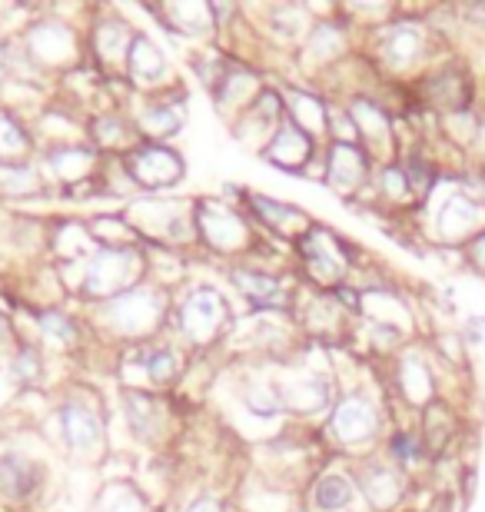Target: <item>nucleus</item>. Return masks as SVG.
<instances>
[{"label": "nucleus", "instance_id": "f257e3e1", "mask_svg": "<svg viewBox=\"0 0 485 512\" xmlns=\"http://www.w3.org/2000/svg\"><path fill=\"white\" fill-rule=\"evenodd\" d=\"M376 60L389 74H412L432 60V30L416 17H396L376 27Z\"/></svg>", "mask_w": 485, "mask_h": 512}, {"label": "nucleus", "instance_id": "a878e982", "mask_svg": "<svg viewBox=\"0 0 485 512\" xmlns=\"http://www.w3.org/2000/svg\"><path fill=\"white\" fill-rule=\"evenodd\" d=\"M137 363L143 376H150L153 386H170L177 383L180 376V356L170 350V346H147V350H137Z\"/></svg>", "mask_w": 485, "mask_h": 512}, {"label": "nucleus", "instance_id": "ddd939ff", "mask_svg": "<svg viewBox=\"0 0 485 512\" xmlns=\"http://www.w3.org/2000/svg\"><path fill=\"white\" fill-rule=\"evenodd\" d=\"M373 157L359 147V143H333L329 147V163H326V180L329 187L339 193H359L373 177Z\"/></svg>", "mask_w": 485, "mask_h": 512}, {"label": "nucleus", "instance_id": "393cba45", "mask_svg": "<svg viewBox=\"0 0 485 512\" xmlns=\"http://www.w3.org/2000/svg\"><path fill=\"white\" fill-rule=\"evenodd\" d=\"M376 193L386 203H392V207H419V200H416V193H412L409 177L399 160L376 167Z\"/></svg>", "mask_w": 485, "mask_h": 512}, {"label": "nucleus", "instance_id": "58836bf2", "mask_svg": "<svg viewBox=\"0 0 485 512\" xmlns=\"http://www.w3.org/2000/svg\"><path fill=\"white\" fill-rule=\"evenodd\" d=\"M472 157H476L479 170H485V110L479 114V137H476V147H472Z\"/></svg>", "mask_w": 485, "mask_h": 512}, {"label": "nucleus", "instance_id": "b1692460", "mask_svg": "<svg viewBox=\"0 0 485 512\" xmlns=\"http://www.w3.org/2000/svg\"><path fill=\"white\" fill-rule=\"evenodd\" d=\"M47 167H50V173H54L57 180L74 183V180L90 177V173L97 170V160H94V153H90V150H80V147H57V150H50V153H47Z\"/></svg>", "mask_w": 485, "mask_h": 512}, {"label": "nucleus", "instance_id": "412c9836", "mask_svg": "<svg viewBox=\"0 0 485 512\" xmlns=\"http://www.w3.org/2000/svg\"><path fill=\"white\" fill-rule=\"evenodd\" d=\"M250 203H253V210L260 213V220L266 223V227L276 230V233H283V237L299 240V237H306V233L313 230L303 210H293V207H286V203L256 197V193H250Z\"/></svg>", "mask_w": 485, "mask_h": 512}, {"label": "nucleus", "instance_id": "aec40b11", "mask_svg": "<svg viewBox=\"0 0 485 512\" xmlns=\"http://www.w3.org/2000/svg\"><path fill=\"white\" fill-rule=\"evenodd\" d=\"M309 499L316 512H346L356 499V479L346 473H323L316 476Z\"/></svg>", "mask_w": 485, "mask_h": 512}, {"label": "nucleus", "instance_id": "f8f14e48", "mask_svg": "<svg viewBox=\"0 0 485 512\" xmlns=\"http://www.w3.org/2000/svg\"><path fill=\"white\" fill-rule=\"evenodd\" d=\"M127 173L137 187H170L183 177V163L173 150L160 147V143H150V147H137L130 150L127 157Z\"/></svg>", "mask_w": 485, "mask_h": 512}, {"label": "nucleus", "instance_id": "c85d7f7f", "mask_svg": "<svg viewBox=\"0 0 485 512\" xmlns=\"http://www.w3.org/2000/svg\"><path fill=\"white\" fill-rule=\"evenodd\" d=\"M127 423H130V433H137L140 439H150L153 433L160 429V399H153L147 393H127Z\"/></svg>", "mask_w": 485, "mask_h": 512}, {"label": "nucleus", "instance_id": "4be33fe9", "mask_svg": "<svg viewBox=\"0 0 485 512\" xmlns=\"http://www.w3.org/2000/svg\"><path fill=\"white\" fill-rule=\"evenodd\" d=\"M233 283L250 296L253 303L260 306H270V310H280L286 306V290H283V280L266 270H236L233 273Z\"/></svg>", "mask_w": 485, "mask_h": 512}, {"label": "nucleus", "instance_id": "2f4dec72", "mask_svg": "<svg viewBox=\"0 0 485 512\" xmlns=\"http://www.w3.org/2000/svg\"><path fill=\"white\" fill-rule=\"evenodd\" d=\"M137 127L147 133L150 140H163V137H170V133L180 130V114H177V107L157 104V107L143 110V114L137 117Z\"/></svg>", "mask_w": 485, "mask_h": 512}, {"label": "nucleus", "instance_id": "5701e85b", "mask_svg": "<svg viewBox=\"0 0 485 512\" xmlns=\"http://www.w3.org/2000/svg\"><path fill=\"white\" fill-rule=\"evenodd\" d=\"M346 50V24H333V20H323L309 30L306 40V57L319 60V64H333V60L343 57Z\"/></svg>", "mask_w": 485, "mask_h": 512}, {"label": "nucleus", "instance_id": "4468645a", "mask_svg": "<svg viewBox=\"0 0 485 512\" xmlns=\"http://www.w3.org/2000/svg\"><path fill=\"white\" fill-rule=\"evenodd\" d=\"M456 433H459L456 409H452L442 396L419 413V436H422V443H426V453H429L432 463L449 453Z\"/></svg>", "mask_w": 485, "mask_h": 512}, {"label": "nucleus", "instance_id": "39448f33", "mask_svg": "<svg viewBox=\"0 0 485 512\" xmlns=\"http://www.w3.org/2000/svg\"><path fill=\"white\" fill-rule=\"evenodd\" d=\"M383 433V413H379L376 399L366 393H346L336 399L333 413H329V436L346 449H363L376 443Z\"/></svg>", "mask_w": 485, "mask_h": 512}, {"label": "nucleus", "instance_id": "f704fd0d", "mask_svg": "<svg viewBox=\"0 0 485 512\" xmlns=\"http://www.w3.org/2000/svg\"><path fill=\"white\" fill-rule=\"evenodd\" d=\"M14 376H17V380H37V376H40V353L34 350V346H24V350L17 353Z\"/></svg>", "mask_w": 485, "mask_h": 512}, {"label": "nucleus", "instance_id": "72a5a7b5", "mask_svg": "<svg viewBox=\"0 0 485 512\" xmlns=\"http://www.w3.org/2000/svg\"><path fill=\"white\" fill-rule=\"evenodd\" d=\"M94 133L103 147H133V130L127 120H120L117 114L100 117L94 124Z\"/></svg>", "mask_w": 485, "mask_h": 512}, {"label": "nucleus", "instance_id": "f3484780", "mask_svg": "<svg viewBox=\"0 0 485 512\" xmlns=\"http://www.w3.org/2000/svg\"><path fill=\"white\" fill-rule=\"evenodd\" d=\"M60 429H64V439L70 443V449H77V453L94 449L103 436V423H100L97 409H90L87 403H67L60 409Z\"/></svg>", "mask_w": 485, "mask_h": 512}, {"label": "nucleus", "instance_id": "bb28decb", "mask_svg": "<svg viewBox=\"0 0 485 512\" xmlns=\"http://www.w3.org/2000/svg\"><path fill=\"white\" fill-rule=\"evenodd\" d=\"M127 70H130L133 80L150 84V80H157L163 70H167V60H163V54L150 44L147 37L137 34V37H133L130 50H127Z\"/></svg>", "mask_w": 485, "mask_h": 512}, {"label": "nucleus", "instance_id": "6e6552de", "mask_svg": "<svg viewBox=\"0 0 485 512\" xmlns=\"http://www.w3.org/2000/svg\"><path fill=\"white\" fill-rule=\"evenodd\" d=\"M163 310H167V300L157 290H127L103 303L110 330L123 336H150L163 320Z\"/></svg>", "mask_w": 485, "mask_h": 512}, {"label": "nucleus", "instance_id": "a211bd4d", "mask_svg": "<svg viewBox=\"0 0 485 512\" xmlns=\"http://www.w3.org/2000/svg\"><path fill=\"white\" fill-rule=\"evenodd\" d=\"M386 459L392 466H399L406 476L419 473V469H426L432 463L429 453H426V443H422V436H419V429H412V426L392 429L389 439H386Z\"/></svg>", "mask_w": 485, "mask_h": 512}, {"label": "nucleus", "instance_id": "2eb2a0df", "mask_svg": "<svg viewBox=\"0 0 485 512\" xmlns=\"http://www.w3.org/2000/svg\"><path fill=\"white\" fill-rule=\"evenodd\" d=\"M263 157H270L273 167L283 170H303L313 160V137L299 130L293 120H283L280 130L273 133V140L263 147Z\"/></svg>", "mask_w": 485, "mask_h": 512}, {"label": "nucleus", "instance_id": "e433bc0d", "mask_svg": "<svg viewBox=\"0 0 485 512\" xmlns=\"http://www.w3.org/2000/svg\"><path fill=\"white\" fill-rule=\"evenodd\" d=\"M462 340H466V346H479L485 343V316H472V320H466V326H462Z\"/></svg>", "mask_w": 485, "mask_h": 512}, {"label": "nucleus", "instance_id": "9d476101", "mask_svg": "<svg viewBox=\"0 0 485 512\" xmlns=\"http://www.w3.org/2000/svg\"><path fill=\"white\" fill-rule=\"evenodd\" d=\"M396 393L399 399L406 403L409 409H426L429 403L439 399V380H436V370H432L429 356L419 350V346H406L396 360Z\"/></svg>", "mask_w": 485, "mask_h": 512}, {"label": "nucleus", "instance_id": "a19ab883", "mask_svg": "<svg viewBox=\"0 0 485 512\" xmlns=\"http://www.w3.org/2000/svg\"><path fill=\"white\" fill-rule=\"evenodd\" d=\"M0 70H4V50H0Z\"/></svg>", "mask_w": 485, "mask_h": 512}, {"label": "nucleus", "instance_id": "0eeeda50", "mask_svg": "<svg viewBox=\"0 0 485 512\" xmlns=\"http://www.w3.org/2000/svg\"><path fill=\"white\" fill-rule=\"evenodd\" d=\"M356 489L373 512H399L409 499V476L386 456H369L356 466Z\"/></svg>", "mask_w": 485, "mask_h": 512}, {"label": "nucleus", "instance_id": "7c9ffc66", "mask_svg": "<svg viewBox=\"0 0 485 512\" xmlns=\"http://www.w3.org/2000/svg\"><path fill=\"white\" fill-rule=\"evenodd\" d=\"M40 190V173L30 163H0V197Z\"/></svg>", "mask_w": 485, "mask_h": 512}, {"label": "nucleus", "instance_id": "7ed1b4c3", "mask_svg": "<svg viewBox=\"0 0 485 512\" xmlns=\"http://www.w3.org/2000/svg\"><path fill=\"white\" fill-rule=\"evenodd\" d=\"M485 230V200L476 197L459 177V190H452L446 200L439 203L436 217H432V237L442 247L462 250L469 240H476Z\"/></svg>", "mask_w": 485, "mask_h": 512}, {"label": "nucleus", "instance_id": "ea45409f", "mask_svg": "<svg viewBox=\"0 0 485 512\" xmlns=\"http://www.w3.org/2000/svg\"><path fill=\"white\" fill-rule=\"evenodd\" d=\"M436 512H462V503H456L452 496H442V499H439V506H436Z\"/></svg>", "mask_w": 485, "mask_h": 512}, {"label": "nucleus", "instance_id": "cd10ccee", "mask_svg": "<svg viewBox=\"0 0 485 512\" xmlns=\"http://www.w3.org/2000/svg\"><path fill=\"white\" fill-rule=\"evenodd\" d=\"M286 120H293V124L309 133V137H319V133L329 130V110L323 107V100L313 97V94H293L290 100V114H286Z\"/></svg>", "mask_w": 485, "mask_h": 512}, {"label": "nucleus", "instance_id": "423d86ee", "mask_svg": "<svg viewBox=\"0 0 485 512\" xmlns=\"http://www.w3.org/2000/svg\"><path fill=\"white\" fill-rule=\"evenodd\" d=\"M349 120L356 127V137L363 140V150L376 160V167L399 160V143L396 127H392V114L386 104H379L373 97H353L349 100Z\"/></svg>", "mask_w": 485, "mask_h": 512}, {"label": "nucleus", "instance_id": "4c0bfd02", "mask_svg": "<svg viewBox=\"0 0 485 512\" xmlns=\"http://www.w3.org/2000/svg\"><path fill=\"white\" fill-rule=\"evenodd\" d=\"M183 512H226L220 499H213V496H196L193 503L183 509Z\"/></svg>", "mask_w": 485, "mask_h": 512}, {"label": "nucleus", "instance_id": "f03ea898", "mask_svg": "<svg viewBox=\"0 0 485 512\" xmlns=\"http://www.w3.org/2000/svg\"><path fill=\"white\" fill-rule=\"evenodd\" d=\"M419 100L422 107L439 117L476 110V77H472V70L462 60L432 64L419 80Z\"/></svg>", "mask_w": 485, "mask_h": 512}, {"label": "nucleus", "instance_id": "dca6fc26", "mask_svg": "<svg viewBox=\"0 0 485 512\" xmlns=\"http://www.w3.org/2000/svg\"><path fill=\"white\" fill-rule=\"evenodd\" d=\"M40 466L34 463L30 456H20V453H4L0 456V493L14 503H24L40 489Z\"/></svg>", "mask_w": 485, "mask_h": 512}, {"label": "nucleus", "instance_id": "9b49d317", "mask_svg": "<svg viewBox=\"0 0 485 512\" xmlns=\"http://www.w3.org/2000/svg\"><path fill=\"white\" fill-rule=\"evenodd\" d=\"M196 237L220 253L250 250L253 243V233L246 227V220L236 210L223 207V203H203L196 210Z\"/></svg>", "mask_w": 485, "mask_h": 512}, {"label": "nucleus", "instance_id": "1a4fd4ad", "mask_svg": "<svg viewBox=\"0 0 485 512\" xmlns=\"http://www.w3.org/2000/svg\"><path fill=\"white\" fill-rule=\"evenodd\" d=\"M230 323V306L216 290H193L180 306V333L193 346L213 343Z\"/></svg>", "mask_w": 485, "mask_h": 512}, {"label": "nucleus", "instance_id": "c9c22d12", "mask_svg": "<svg viewBox=\"0 0 485 512\" xmlns=\"http://www.w3.org/2000/svg\"><path fill=\"white\" fill-rule=\"evenodd\" d=\"M462 260L469 263V270H476L479 276H485V230L479 233L476 240H469L462 247Z\"/></svg>", "mask_w": 485, "mask_h": 512}, {"label": "nucleus", "instance_id": "20e7f679", "mask_svg": "<svg viewBox=\"0 0 485 512\" xmlns=\"http://www.w3.org/2000/svg\"><path fill=\"white\" fill-rule=\"evenodd\" d=\"M143 260L133 247H103L94 253V260L87 263L84 273V290L90 300H113V296L133 290V283L140 280Z\"/></svg>", "mask_w": 485, "mask_h": 512}, {"label": "nucleus", "instance_id": "c756f323", "mask_svg": "<svg viewBox=\"0 0 485 512\" xmlns=\"http://www.w3.org/2000/svg\"><path fill=\"white\" fill-rule=\"evenodd\" d=\"M27 153H30L27 130L7 110H0V163H24Z\"/></svg>", "mask_w": 485, "mask_h": 512}, {"label": "nucleus", "instance_id": "6ab92c4d", "mask_svg": "<svg viewBox=\"0 0 485 512\" xmlns=\"http://www.w3.org/2000/svg\"><path fill=\"white\" fill-rule=\"evenodd\" d=\"M276 389H280L283 406L299 409V413H316V409H326L329 399H333V389H329V383L323 380V376H316V373L299 376V380L283 383Z\"/></svg>", "mask_w": 485, "mask_h": 512}, {"label": "nucleus", "instance_id": "473e14b6", "mask_svg": "<svg viewBox=\"0 0 485 512\" xmlns=\"http://www.w3.org/2000/svg\"><path fill=\"white\" fill-rule=\"evenodd\" d=\"M37 323H40V330H44V336L50 343H57V346H74L77 343V323L64 313L47 310V313L37 316Z\"/></svg>", "mask_w": 485, "mask_h": 512}]
</instances>
